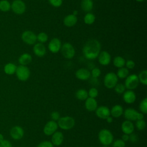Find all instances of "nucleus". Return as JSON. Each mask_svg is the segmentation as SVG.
<instances>
[{
	"label": "nucleus",
	"instance_id": "obj_6",
	"mask_svg": "<svg viewBox=\"0 0 147 147\" xmlns=\"http://www.w3.org/2000/svg\"><path fill=\"white\" fill-rule=\"evenodd\" d=\"M15 74L19 80L25 82L29 79L30 75V71L28 67L20 65L17 67Z\"/></svg>",
	"mask_w": 147,
	"mask_h": 147
},
{
	"label": "nucleus",
	"instance_id": "obj_18",
	"mask_svg": "<svg viewBox=\"0 0 147 147\" xmlns=\"http://www.w3.org/2000/svg\"><path fill=\"white\" fill-rule=\"evenodd\" d=\"M134 125L131 121L125 120L121 124V130L123 134H130L134 131Z\"/></svg>",
	"mask_w": 147,
	"mask_h": 147
},
{
	"label": "nucleus",
	"instance_id": "obj_51",
	"mask_svg": "<svg viewBox=\"0 0 147 147\" xmlns=\"http://www.w3.org/2000/svg\"><path fill=\"white\" fill-rule=\"evenodd\" d=\"M102 147H109L108 146H102Z\"/></svg>",
	"mask_w": 147,
	"mask_h": 147
},
{
	"label": "nucleus",
	"instance_id": "obj_2",
	"mask_svg": "<svg viewBox=\"0 0 147 147\" xmlns=\"http://www.w3.org/2000/svg\"><path fill=\"white\" fill-rule=\"evenodd\" d=\"M98 140L103 146H109L114 141V136L111 131L107 129H102L98 133Z\"/></svg>",
	"mask_w": 147,
	"mask_h": 147
},
{
	"label": "nucleus",
	"instance_id": "obj_30",
	"mask_svg": "<svg viewBox=\"0 0 147 147\" xmlns=\"http://www.w3.org/2000/svg\"><path fill=\"white\" fill-rule=\"evenodd\" d=\"M83 20L86 24L92 25L95 21V16L93 13L88 12L85 14Z\"/></svg>",
	"mask_w": 147,
	"mask_h": 147
},
{
	"label": "nucleus",
	"instance_id": "obj_46",
	"mask_svg": "<svg viewBox=\"0 0 147 147\" xmlns=\"http://www.w3.org/2000/svg\"><path fill=\"white\" fill-rule=\"evenodd\" d=\"M121 140L122 141H123L124 142L128 141L129 140V135L126 134H123L121 137Z\"/></svg>",
	"mask_w": 147,
	"mask_h": 147
},
{
	"label": "nucleus",
	"instance_id": "obj_13",
	"mask_svg": "<svg viewBox=\"0 0 147 147\" xmlns=\"http://www.w3.org/2000/svg\"><path fill=\"white\" fill-rule=\"evenodd\" d=\"M61 42L59 38L55 37L51 40L48 45L49 51L53 53H56L60 51L61 47Z\"/></svg>",
	"mask_w": 147,
	"mask_h": 147
},
{
	"label": "nucleus",
	"instance_id": "obj_48",
	"mask_svg": "<svg viewBox=\"0 0 147 147\" xmlns=\"http://www.w3.org/2000/svg\"><path fill=\"white\" fill-rule=\"evenodd\" d=\"M3 140H4V137H3V136L2 135V134L0 133V142H2Z\"/></svg>",
	"mask_w": 147,
	"mask_h": 147
},
{
	"label": "nucleus",
	"instance_id": "obj_28",
	"mask_svg": "<svg viewBox=\"0 0 147 147\" xmlns=\"http://www.w3.org/2000/svg\"><path fill=\"white\" fill-rule=\"evenodd\" d=\"M125 62L126 61L123 57L120 56H117L114 58L113 63L115 67L119 68L125 66Z\"/></svg>",
	"mask_w": 147,
	"mask_h": 147
},
{
	"label": "nucleus",
	"instance_id": "obj_33",
	"mask_svg": "<svg viewBox=\"0 0 147 147\" xmlns=\"http://www.w3.org/2000/svg\"><path fill=\"white\" fill-rule=\"evenodd\" d=\"M139 110L140 113L143 114L147 113V98H145L140 102L139 104Z\"/></svg>",
	"mask_w": 147,
	"mask_h": 147
},
{
	"label": "nucleus",
	"instance_id": "obj_27",
	"mask_svg": "<svg viewBox=\"0 0 147 147\" xmlns=\"http://www.w3.org/2000/svg\"><path fill=\"white\" fill-rule=\"evenodd\" d=\"M75 97L79 100H85L88 97V91L83 88L79 89L75 92Z\"/></svg>",
	"mask_w": 147,
	"mask_h": 147
},
{
	"label": "nucleus",
	"instance_id": "obj_44",
	"mask_svg": "<svg viewBox=\"0 0 147 147\" xmlns=\"http://www.w3.org/2000/svg\"><path fill=\"white\" fill-rule=\"evenodd\" d=\"M0 147H13V146L10 141L4 139L0 142Z\"/></svg>",
	"mask_w": 147,
	"mask_h": 147
},
{
	"label": "nucleus",
	"instance_id": "obj_12",
	"mask_svg": "<svg viewBox=\"0 0 147 147\" xmlns=\"http://www.w3.org/2000/svg\"><path fill=\"white\" fill-rule=\"evenodd\" d=\"M10 136L14 140H20L24 136V130L20 126H14L10 130Z\"/></svg>",
	"mask_w": 147,
	"mask_h": 147
},
{
	"label": "nucleus",
	"instance_id": "obj_16",
	"mask_svg": "<svg viewBox=\"0 0 147 147\" xmlns=\"http://www.w3.org/2000/svg\"><path fill=\"white\" fill-rule=\"evenodd\" d=\"M64 137L61 131H56L51 136V142L54 146H60L64 141Z\"/></svg>",
	"mask_w": 147,
	"mask_h": 147
},
{
	"label": "nucleus",
	"instance_id": "obj_17",
	"mask_svg": "<svg viewBox=\"0 0 147 147\" xmlns=\"http://www.w3.org/2000/svg\"><path fill=\"white\" fill-rule=\"evenodd\" d=\"M122 94V99L126 103L132 104L135 102L136 100V94L133 90H127Z\"/></svg>",
	"mask_w": 147,
	"mask_h": 147
},
{
	"label": "nucleus",
	"instance_id": "obj_21",
	"mask_svg": "<svg viewBox=\"0 0 147 147\" xmlns=\"http://www.w3.org/2000/svg\"><path fill=\"white\" fill-rule=\"evenodd\" d=\"M33 51L36 56L41 57L46 54V48L45 45L42 43H36L34 44Z\"/></svg>",
	"mask_w": 147,
	"mask_h": 147
},
{
	"label": "nucleus",
	"instance_id": "obj_1",
	"mask_svg": "<svg viewBox=\"0 0 147 147\" xmlns=\"http://www.w3.org/2000/svg\"><path fill=\"white\" fill-rule=\"evenodd\" d=\"M101 49L100 43L96 39L92 38L87 40L83 47V53L84 57L88 60H94L98 57Z\"/></svg>",
	"mask_w": 147,
	"mask_h": 147
},
{
	"label": "nucleus",
	"instance_id": "obj_4",
	"mask_svg": "<svg viewBox=\"0 0 147 147\" xmlns=\"http://www.w3.org/2000/svg\"><path fill=\"white\" fill-rule=\"evenodd\" d=\"M123 117L126 120L130 121H136L139 119H143L144 114L137 111L133 108H127L123 111Z\"/></svg>",
	"mask_w": 147,
	"mask_h": 147
},
{
	"label": "nucleus",
	"instance_id": "obj_15",
	"mask_svg": "<svg viewBox=\"0 0 147 147\" xmlns=\"http://www.w3.org/2000/svg\"><path fill=\"white\" fill-rule=\"evenodd\" d=\"M98 62L102 65H107L111 61V55L106 51H102L100 52L98 56Z\"/></svg>",
	"mask_w": 147,
	"mask_h": 147
},
{
	"label": "nucleus",
	"instance_id": "obj_23",
	"mask_svg": "<svg viewBox=\"0 0 147 147\" xmlns=\"http://www.w3.org/2000/svg\"><path fill=\"white\" fill-rule=\"evenodd\" d=\"M123 108L120 105H115L110 109V115L113 118H119L123 115Z\"/></svg>",
	"mask_w": 147,
	"mask_h": 147
},
{
	"label": "nucleus",
	"instance_id": "obj_8",
	"mask_svg": "<svg viewBox=\"0 0 147 147\" xmlns=\"http://www.w3.org/2000/svg\"><path fill=\"white\" fill-rule=\"evenodd\" d=\"M125 79L124 85L126 89L133 90L138 87L140 82L137 75L134 74L129 75Z\"/></svg>",
	"mask_w": 147,
	"mask_h": 147
},
{
	"label": "nucleus",
	"instance_id": "obj_47",
	"mask_svg": "<svg viewBox=\"0 0 147 147\" xmlns=\"http://www.w3.org/2000/svg\"><path fill=\"white\" fill-rule=\"evenodd\" d=\"M106 122H107L108 123H112L113 121V118L111 115H110V116H109L108 117L106 118Z\"/></svg>",
	"mask_w": 147,
	"mask_h": 147
},
{
	"label": "nucleus",
	"instance_id": "obj_3",
	"mask_svg": "<svg viewBox=\"0 0 147 147\" xmlns=\"http://www.w3.org/2000/svg\"><path fill=\"white\" fill-rule=\"evenodd\" d=\"M57 123L60 129L64 130H69L75 126V121L72 117L64 116L60 117L57 121Z\"/></svg>",
	"mask_w": 147,
	"mask_h": 147
},
{
	"label": "nucleus",
	"instance_id": "obj_52",
	"mask_svg": "<svg viewBox=\"0 0 147 147\" xmlns=\"http://www.w3.org/2000/svg\"><path fill=\"white\" fill-rule=\"evenodd\" d=\"M92 147H94V146H92Z\"/></svg>",
	"mask_w": 147,
	"mask_h": 147
},
{
	"label": "nucleus",
	"instance_id": "obj_35",
	"mask_svg": "<svg viewBox=\"0 0 147 147\" xmlns=\"http://www.w3.org/2000/svg\"><path fill=\"white\" fill-rule=\"evenodd\" d=\"M48 36L45 32H40L37 35V40L40 43H44L48 41Z\"/></svg>",
	"mask_w": 147,
	"mask_h": 147
},
{
	"label": "nucleus",
	"instance_id": "obj_9",
	"mask_svg": "<svg viewBox=\"0 0 147 147\" xmlns=\"http://www.w3.org/2000/svg\"><path fill=\"white\" fill-rule=\"evenodd\" d=\"M21 39L28 45H34L37 41V35L32 31L26 30L21 34Z\"/></svg>",
	"mask_w": 147,
	"mask_h": 147
},
{
	"label": "nucleus",
	"instance_id": "obj_39",
	"mask_svg": "<svg viewBox=\"0 0 147 147\" xmlns=\"http://www.w3.org/2000/svg\"><path fill=\"white\" fill-rule=\"evenodd\" d=\"M90 73H91V75L92 76V78H98V77L100 76V75L101 74V71L99 68L95 67V68H94L91 70V72H90Z\"/></svg>",
	"mask_w": 147,
	"mask_h": 147
},
{
	"label": "nucleus",
	"instance_id": "obj_32",
	"mask_svg": "<svg viewBox=\"0 0 147 147\" xmlns=\"http://www.w3.org/2000/svg\"><path fill=\"white\" fill-rule=\"evenodd\" d=\"M139 82L144 84V86L147 85V70L144 69L141 71L138 75Z\"/></svg>",
	"mask_w": 147,
	"mask_h": 147
},
{
	"label": "nucleus",
	"instance_id": "obj_26",
	"mask_svg": "<svg viewBox=\"0 0 147 147\" xmlns=\"http://www.w3.org/2000/svg\"><path fill=\"white\" fill-rule=\"evenodd\" d=\"M17 67V66L13 63H8L6 64L3 67L4 72L9 75H13L16 72Z\"/></svg>",
	"mask_w": 147,
	"mask_h": 147
},
{
	"label": "nucleus",
	"instance_id": "obj_41",
	"mask_svg": "<svg viewBox=\"0 0 147 147\" xmlns=\"http://www.w3.org/2000/svg\"><path fill=\"white\" fill-rule=\"evenodd\" d=\"M37 147H54V145L50 141L45 140L40 142Z\"/></svg>",
	"mask_w": 147,
	"mask_h": 147
},
{
	"label": "nucleus",
	"instance_id": "obj_34",
	"mask_svg": "<svg viewBox=\"0 0 147 147\" xmlns=\"http://www.w3.org/2000/svg\"><path fill=\"white\" fill-rule=\"evenodd\" d=\"M146 122L144 121V119H139V120H137L136 121V123H135V126L136 129L138 130H143L145 129L146 127Z\"/></svg>",
	"mask_w": 147,
	"mask_h": 147
},
{
	"label": "nucleus",
	"instance_id": "obj_31",
	"mask_svg": "<svg viewBox=\"0 0 147 147\" xmlns=\"http://www.w3.org/2000/svg\"><path fill=\"white\" fill-rule=\"evenodd\" d=\"M11 9V3L7 0L0 1V10L3 12H7Z\"/></svg>",
	"mask_w": 147,
	"mask_h": 147
},
{
	"label": "nucleus",
	"instance_id": "obj_29",
	"mask_svg": "<svg viewBox=\"0 0 147 147\" xmlns=\"http://www.w3.org/2000/svg\"><path fill=\"white\" fill-rule=\"evenodd\" d=\"M116 75H117L118 78L125 79L129 75V71L127 68L123 67L122 68H119L118 69L117 73L116 74Z\"/></svg>",
	"mask_w": 147,
	"mask_h": 147
},
{
	"label": "nucleus",
	"instance_id": "obj_22",
	"mask_svg": "<svg viewBox=\"0 0 147 147\" xmlns=\"http://www.w3.org/2000/svg\"><path fill=\"white\" fill-rule=\"evenodd\" d=\"M78 22V18L76 16H74L72 14H70L67 15L64 20H63V24L64 25L68 28L72 27L76 25Z\"/></svg>",
	"mask_w": 147,
	"mask_h": 147
},
{
	"label": "nucleus",
	"instance_id": "obj_37",
	"mask_svg": "<svg viewBox=\"0 0 147 147\" xmlns=\"http://www.w3.org/2000/svg\"><path fill=\"white\" fill-rule=\"evenodd\" d=\"M98 90L95 87H91L88 91V97L92 98H96L98 95Z\"/></svg>",
	"mask_w": 147,
	"mask_h": 147
},
{
	"label": "nucleus",
	"instance_id": "obj_40",
	"mask_svg": "<svg viewBox=\"0 0 147 147\" xmlns=\"http://www.w3.org/2000/svg\"><path fill=\"white\" fill-rule=\"evenodd\" d=\"M48 2L55 7H59L63 3V0H48Z\"/></svg>",
	"mask_w": 147,
	"mask_h": 147
},
{
	"label": "nucleus",
	"instance_id": "obj_7",
	"mask_svg": "<svg viewBox=\"0 0 147 147\" xmlns=\"http://www.w3.org/2000/svg\"><path fill=\"white\" fill-rule=\"evenodd\" d=\"M61 52L63 56L67 59H72L75 55V49L74 46L69 42L64 43L61 47Z\"/></svg>",
	"mask_w": 147,
	"mask_h": 147
},
{
	"label": "nucleus",
	"instance_id": "obj_50",
	"mask_svg": "<svg viewBox=\"0 0 147 147\" xmlns=\"http://www.w3.org/2000/svg\"><path fill=\"white\" fill-rule=\"evenodd\" d=\"M137 2H143L144 0H135Z\"/></svg>",
	"mask_w": 147,
	"mask_h": 147
},
{
	"label": "nucleus",
	"instance_id": "obj_10",
	"mask_svg": "<svg viewBox=\"0 0 147 147\" xmlns=\"http://www.w3.org/2000/svg\"><path fill=\"white\" fill-rule=\"evenodd\" d=\"M26 5L22 0H14L11 3V9L16 14L21 15L26 11Z\"/></svg>",
	"mask_w": 147,
	"mask_h": 147
},
{
	"label": "nucleus",
	"instance_id": "obj_42",
	"mask_svg": "<svg viewBox=\"0 0 147 147\" xmlns=\"http://www.w3.org/2000/svg\"><path fill=\"white\" fill-rule=\"evenodd\" d=\"M50 117H51V120L56 121V122L57 121L59 120V119L61 117L60 113L57 111H52L50 114Z\"/></svg>",
	"mask_w": 147,
	"mask_h": 147
},
{
	"label": "nucleus",
	"instance_id": "obj_5",
	"mask_svg": "<svg viewBox=\"0 0 147 147\" xmlns=\"http://www.w3.org/2000/svg\"><path fill=\"white\" fill-rule=\"evenodd\" d=\"M118 78L116 75L113 72H110L107 73L103 79L104 86L109 89L114 88L115 85L118 83Z\"/></svg>",
	"mask_w": 147,
	"mask_h": 147
},
{
	"label": "nucleus",
	"instance_id": "obj_43",
	"mask_svg": "<svg viewBox=\"0 0 147 147\" xmlns=\"http://www.w3.org/2000/svg\"><path fill=\"white\" fill-rule=\"evenodd\" d=\"M125 65L128 69H133L135 67V63L132 60H128L125 62Z\"/></svg>",
	"mask_w": 147,
	"mask_h": 147
},
{
	"label": "nucleus",
	"instance_id": "obj_14",
	"mask_svg": "<svg viewBox=\"0 0 147 147\" xmlns=\"http://www.w3.org/2000/svg\"><path fill=\"white\" fill-rule=\"evenodd\" d=\"M95 112L96 117L102 119H106L107 117L110 115V109L106 106L98 107Z\"/></svg>",
	"mask_w": 147,
	"mask_h": 147
},
{
	"label": "nucleus",
	"instance_id": "obj_11",
	"mask_svg": "<svg viewBox=\"0 0 147 147\" xmlns=\"http://www.w3.org/2000/svg\"><path fill=\"white\" fill-rule=\"evenodd\" d=\"M58 127H59L56 121L50 120L44 125L43 128V132L45 135L47 136H51L57 131Z\"/></svg>",
	"mask_w": 147,
	"mask_h": 147
},
{
	"label": "nucleus",
	"instance_id": "obj_49",
	"mask_svg": "<svg viewBox=\"0 0 147 147\" xmlns=\"http://www.w3.org/2000/svg\"><path fill=\"white\" fill-rule=\"evenodd\" d=\"M72 14H74V16H77V14H78V12H77V11L76 10H75V11H74V12H73V13H72Z\"/></svg>",
	"mask_w": 147,
	"mask_h": 147
},
{
	"label": "nucleus",
	"instance_id": "obj_20",
	"mask_svg": "<svg viewBox=\"0 0 147 147\" xmlns=\"http://www.w3.org/2000/svg\"><path fill=\"white\" fill-rule=\"evenodd\" d=\"M75 76L77 79L81 80H88L91 76V73L89 70L84 68L78 69L75 72Z\"/></svg>",
	"mask_w": 147,
	"mask_h": 147
},
{
	"label": "nucleus",
	"instance_id": "obj_36",
	"mask_svg": "<svg viewBox=\"0 0 147 147\" xmlns=\"http://www.w3.org/2000/svg\"><path fill=\"white\" fill-rule=\"evenodd\" d=\"M114 91L118 94H122L126 90L124 84L117 83L114 87Z\"/></svg>",
	"mask_w": 147,
	"mask_h": 147
},
{
	"label": "nucleus",
	"instance_id": "obj_19",
	"mask_svg": "<svg viewBox=\"0 0 147 147\" xmlns=\"http://www.w3.org/2000/svg\"><path fill=\"white\" fill-rule=\"evenodd\" d=\"M84 106L88 111L93 112L95 111L98 107V102L95 98L88 97L85 100Z\"/></svg>",
	"mask_w": 147,
	"mask_h": 147
},
{
	"label": "nucleus",
	"instance_id": "obj_38",
	"mask_svg": "<svg viewBox=\"0 0 147 147\" xmlns=\"http://www.w3.org/2000/svg\"><path fill=\"white\" fill-rule=\"evenodd\" d=\"M112 144V147H125L126 143L121 139H117L113 141Z\"/></svg>",
	"mask_w": 147,
	"mask_h": 147
},
{
	"label": "nucleus",
	"instance_id": "obj_45",
	"mask_svg": "<svg viewBox=\"0 0 147 147\" xmlns=\"http://www.w3.org/2000/svg\"><path fill=\"white\" fill-rule=\"evenodd\" d=\"M138 137L137 135L133 132L131 134H129V140L131 143H136L138 141Z\"/></svg>",
	"mask_w": 147,
	"mask_h": 147
},
{
	"label": "nucleus",
	"instance_id": "obj_24",
	"mask_svg": "<svg viewBox=\"0 0 147 147\" xmlns=\"http://www.w3.org/2000/svg\"><path fill=\"white\" fill-rule=\"evenodd\" d=\"M18 61L20 65L26 66V65L30 64L32 62V57L28 53H24L18 57Z\"/></svg>",
	"mask_w": 147,
	"mask_h": 147
},
{
	"label": "nucleus",
	"instance_id": "obj_25",
	"mask_svg": "<svg viewBox=\"0 0 147 147\" xmlns=\"http://www.w3.org/2000/svg\"><path fill=\"white\" fill-rule=\"evenodd\" d=\"M81 9L85 12L88 13L91 11L94 7L92 0H82L80 3Z\"/></svg>",
	"mask_w": 147,
	"mask_h": 147
}]
</instances>
